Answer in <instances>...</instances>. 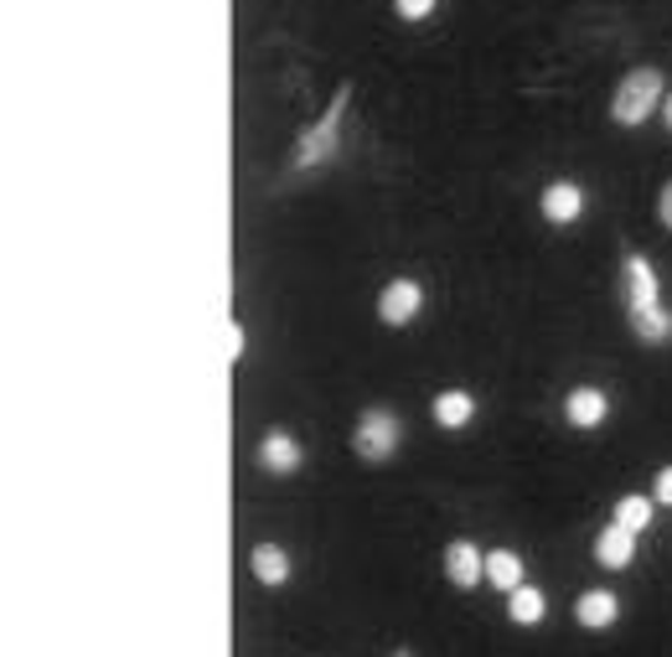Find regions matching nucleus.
Instances as JSON below:
<instances>
[{"mask_svg":"<svg viewBox=\"0 0 672 657\" xmlns=\"http://www.w3.org/2000/svg\"><path fill=\"white\" fill-rule=\"evenodd\" d=\"M626 280H631V311L662 305V301H657V270L641 259V254H631V259H626Z\"/></svg>","mask_w":672,"mask_h":657,"instance_id":"9b49d317","label":"nucleus"},{"mask_svg":"<svg viewBox=\"0 0 672 657\" xmlns=\"http://www.w3.org/2000/svg\"><path fill=\"white\" fill-rule=\"evenodd\" d=\"M652 497H657V503H668V507H672V466H662V472H657Z\"/></svg>","mask_w":672,"mask_h":657,"instance_id":"6ab92c4d","label":"nucleus"},{"mask_svg":"<svg viewBox=\"0 0 672 657\" xmlns=\"http://www.w3.org/2000/svg\"><path fill=\"white\" fill-rule=\"evenodd\" d=\"M487 585L507 590V595L522 585V559L512 554V549H491L487 554Z\"/></svg>","mask_w":672,"mask_h":657,"instance_id":"2eb2a0df","label":"nucleus"},{"mask_svg":"<svg viewBox=\"0 0 672 657\" xmlns=\"http://www.w3.org/2000/svg\"><path fill=\"white\" fill-rule=\"evenodd\" d=\"M228 353H243V326H228Z\"/></svg>","mask_w":672,"mask_h":657,"instance_id":"412c9836","label":"nucleus"},{"mask_svg":"<svg viewBox=\"0 0 672 657\" xmlns=\"http://www.w3.org/2000/svg\"><path fill=\"white\" fill-rule=\"evenodd\" d=\"M259 461H264V472L290 476L295 466H301V440L285 435V430H269V435L259 440Z\"/></svg>","mask_w":672,"mask_h":657,"instance_id":"6e6552de","label":"nucleus"},{"mask_svg":"<svg viewBox=\"0 0 672 657\" xmlns=\"http://www.w3.org/2000/svg\"><path fill=\"white\" fill-rule=\"evenodd\" d=\"M470 414H476V399H470L466 388H445V394H435V424L460 430V424H470Z\"/></svg>","mask_w":672,"mask_h":657,"instance_id":"f8f14e48","label":"nucleus"},{"mask_svg":"<svg viewBox=\"0 0 672 657\" xmlns=\"http://www.w3.org/2000/svg\"><path fill=\"white\" fill-rule=\"evenodd\" d=\"M616 523L631 534H647L652 528V497H616Z\"/></svg>","mask_w":672,"mask_h":657,"instance_id":"f3484780","label":"nucleus"},{"mask_svg":"<svg viewBox=\"0 0 672 657\" xmlns=\"http://www.w3.org/2000/svg\"><path fill=\"white\" fill-rule=\"evenodd\" d=\"M662 119H668V130H672V94L662 99Z\"/></svg>","mask_w":672,"mask_h":657,"instance_id":"4be33fe9","label":"nucleus"},{"mask_svg":"<svg viewBox=\"0 0 672 657\" xmlns=\"http://www.w3.org/2000/svg\"><path fill=\"white\" fill-rule=\"evenodd\" d=\"M445 574H451V585L470 590L476 580H487V554H476L470 539H455L451 549H445Z\"/></svg>","mask_w":672,"mask_h":657,"instance_id":"39448f33","label":"nucleus"},{"mask_svg":"<svg viewBox=\"0 0 672 657\" xmlns=\"http://www.w3.org/2000/svg\"><path fill=\"white\" fill-rule=\"evenodd\" d=\"M662 73L657 68H637L626 73L621 88H616V99H610V115H616V125H647V119L662 109Z\"/></svg>","mask_w":672,"mask_h":657,"instance_id":"f257e3e1","label":"nucleus"},{"mask_svg":"<svg viewBox=\"0 0 672 657\" xmlns=\"http://www.w3.org/2000/svg\"><path fill=\"white\" fill-rule=\"evenodd\" d=\"M616 616H621V601H616L610 590H585V595L574 601V622L589 626V632H605Z\"/></svg>","mask_w":672,"mask_h":657,"instance_id":"1a4fd4ad","label":"nucleus"},{"mask_svg":"<svg viewBox=\"0 0 672 657\" xmlns=\"http://www.w3.org/2000/svg\"><path fill=\"white\" fill-rule=\"evenodd\" d=\"M249 564H253V574H259L264 585H285L290 580V554L280 549V543H253Z\"/></svg>","mask_w":672,"mask_h":657,"instance_id":"ddd939ff","label":"nucleus"},{"mask_svg":"<svg viewBox=\"0 0 672 657\" xmlns=\"http://www.w3.org/2000/svg\"><path fill=\"white\" fill-rule=\"evenodd\" d=\"M595 559H600L605 570H626L637 559V534L621 528V523H605L600 539H595Z\"/></svg>","mask_w":672,"mask_h":657,"instance_id":"423d86ee","label":"nucleus"},{"mask_svg":"<svg viewBox=\"0 0 672 657\" xmlns=\"http://www.w3.org/2000/svg\"><path fill=\"white\" fill-rule=\"evenodd\" d=\"M579 213H585V192H579L574 182L543 186V218H549V223H559V228H564V223H574Z\"/></svg>","mask_w":672,"mask_h":657,"instance_id":"9d476101","label":"nucleus"},{"mask_svg":"<svg viewBox=\"0 0 672 657\" xmlns=\"http://www.w3.org/2000/svg\"><path fill=\"white\" fill-rule=\"evenodd\" d=\"M543 611H549V601H543V590H533V585H518L512 595H507V616L518 626H538L543 622Z\"/></svg>","mask_w":672,"mask_h":657,"instance_id":"4468645a","label":"nucleus"},{"mask_svg":"<svg viewBox=\"0 0 672 657\" xmlns=\"http://www.w3.org/2000/svg\"><path fill=\"white\" fill-rule=\"evenodd\" d=\"M342 109H347V88L332 99V109L321 115L316 130H305L301 136V151H295V166H316V161H326V155L336 151V130H342Z\"/></svg>","mask_w":672,"mask_h":657,"instance_id":"7ed1b4c3","label":"nucleus"},{"mask_svg":"<svg viewBox=\"0 0 672 657\" xmlns=\"http://www.w3.org/2000/svg\"><path fill=\"white\" fill-rule=\"evenodd\" d=\"M424 305V290L414 286V280H388L383 290H378V316L388 321V326H403V321H414Z\"/></svg>","mask_w":672,"mask_h":657,"instance_id":"20e7f679","label":"nucleus"},{"mask_svg":"<svg viewBox=\"0 0 672 657\" xmlns=\"http://www.w3.org/2000/svg\"><path fill=\"white\" fill-rule=\"evenodd\" d=\"M564 414H570L574 430H600L605 414H610V399H605L600 388H574L570 399H564Z\"/></svg>","mask_w":672,"mask_h":657,"instance_id":"0eeeda50","label":"nucleus"},{"mask_svg":"<svg viewBox=\"0 0 672 657\" xmlns=\"http://www.w3.org/2000/svg\"><path fill=\"white\" fill-rule=\"evenodd\" d=\"M399 440H403L399 414H388V409H368V414L357 420V430H353V451L362 455V461H383V455H393Z\"/></svg>","mask_w":672,"mask_h":657,"instance_id":"f03ea898","label":"nucleus"},{"mask_svg":"<svg viewBox=\"0 0 672 657\" xmlns=\"http://www.w3.org/2000/svg\"><path fill=\"white\" fill-rule=\"evenodd\" d=\"M657 218H662V228H672V182L662 186V197H657Z\"/></svg>","mask_w":672,"mask_h":657,"instance_id":"aec40b11","label":"nucleus"},{"mask_svg":"<svg viewBox=\"0 0 672 657\" xmlns=\"http://www.w3.org/2000/svg\"><path fill=\"white\" fill-rule=\"evenodd\" d=\"M631 326H637L641 342H668L672 337V311H668V305H647V311H631Z\"/></svg>","mask_w":672,"mask_h":657,"instance_id":"dca6fc26","label":"nucleus"},{"mask_svg":"<svg viewBox=\"0 0 672 657\" xmlns=\"http://www.w3.org/2000/svg\"><path fill=\"white\" fill-rule=\"evenodd\" d=\"M435 6H440V0H393V11H399L403 21H424V17H435Z\"/></svg>","mask_w":672,"mask_h":657,"instance_id":"a211bd4d","label":"nucleus"}]
</instances>
